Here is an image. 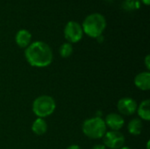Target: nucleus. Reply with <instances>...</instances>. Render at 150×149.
Returning a JSON list of instances; mask_svg holds the SVG:
<instances>
[{"instance_id":"f257e3e1","label":"nucleus","mask_w":150,"mask_h":149,"mask_svg":"<svg viewBox=\"0 0 150 149\" xmlns=\"http://www.w3.org/2000/svg\"><path fill=\"white\" fill-rule=\"evenodd\" d=\"M27 62L35 68H46L53 61V52L51 47L43 41L31 43L25 51Z\"/></svg>"},{"instance_id":"f03ea898","label":"nucleus","mask_w":150,"mask_h":149,"mask_svg":"<svg viewBox=\"0 0 150 149\" xmlns=\"http://www.w3.org/2000/svg\"><path fill=\"white\" fill-rule=\"evenodd\" d=\"M81 25L84 33L91 38L97 39L104 32L106 27V20L100 13H91L84 18Z\"/></svg>"},{"instance_id":"7ed1b4c3","label":"nucleus","mask_w":150,"mask_h":149,"mask_svg":"<svg viewBox=\"0 0 150 149\" xmlns=\"http://www.w3.org/2000/svg\"><path fill=\"white\" fill-rule=\"evenodd\" d=\"M82 129L85 136L93 140L103 138L105 133L107 132L105 120L99 117H94L86 119L83 124Z\"/></svg>"},{"instance_id":"20e7f679","label":"nucleus","mask_w":150,"mask_h":149,"mask_svg":"<svg viewBox=\"0 0 150 149\" xmlns=\"http://www.w3.org/2000/svg\"><path fill=\"white\" fill-rule=\"evenodd\" d=\"M56 107L54 99L47 95H42L35 98L33 103V113L40 119L47 118L54 113Z\"/></svg>"},{"instance_id":"39448f33","label":"nucleus","mask_w":150,"mask_h":149,"mask_svg":"<svg viewBox=\"0 0 150 149\" xmlns=\"http://www.w3.org/2000/svg\"><path fill=\"white\" fill-rule=\"evenodd\" d=\"M83 31L82 25L76 21H69L64 27V37L69 43H76L83 38Z\"/></svg>"},{"instance_id":"423d86ee","label":"nucleus","mask_w":150,"mask_h":149,"mask_svg":"<svg viewBox=\"0 0 150 149\" xmlns=\"http://www.w3.org/2000/svg\"><path fill=\"white\" fill-rule=\"evenodd\" d=\"M125 136L120 131H109L103 136V141L105 148L110 149H120L124 147Z\"/></svg>"},{"instance_id":"0eeeda50","label":"nucleus","mask_w":150,"mask_h":149,"mask_svg":"<svg viewBox=\"0 0 150 149\" xmlns=\"http://www.w3.org/2000/svg\"><path fill=\"white\" fill-rule=\"evenodd\" d=\"M137 103L132 97H123L119 100L117 108L120 113L123 115H133L137 110Z\"/></svg>"},{"instance_id":"6e6552de","label":"nucleus","mask_w":150,"mask_h":149,"mask_svg":"<svg viewBox=\"0 0 150 149\" xmlns=\"http://www.w3.org/2000/svg\"><path fill=\"white\" fill-rule=\"evenodd\" d=\"M105 123L106 127H109L112 131H120L125 124V120L121 115L112 112L105 117Z\"/></svg>"},{"instance_id":"1a4fd4ad","label":"nucleus","mask_w":150,"mask_h":149,"mask_svg":"<svg viewBox=\"0 0 150 149\" xmlns=\"http://www.w3.org/2000/svg\"><path fill=\"white\" fill-rule=\"evenodd\" d=\"M31 40L32 34L29 31L25 29L19 30L15 36V41L17 45L21 48H26L31 44Z\"/></svg>"},{"instance_id":"9d476101","label":"nucleus","mask_w":150,"mask_h":149,"mask_svg":"<svg viewBox=\"0 0 150 149\" xmlns=\"http://www.w3.org/2000/svg\"><path fill=\"white\" fill-rule=\"evenodd\" d=\"M135 86L142 90H149L150 89V73L149 71L142 72L134 77Z\"/></svg>"},{"instance_id":"9b49d317","label":"nucleus","mask_w":150,"mask_h":149,"mask_svg":"<svg viewBox=\"0 0 150 149\" xmlns=\"http://www.w3.org/2000/svg\"><path fill=\"white\" fill-rule=\"evenodd\" d=\"M32 130L36 135H43L47 130V124L43 119L38 118L33 121L32 125Z\"/></svg>"},{"instance_id":"f8f14e48","label":"nucleus","mask_w":150,"mask_h":149,"mask_svg":"<svg viewBox=\"0 0 150 149\" xmlns=\"http://www.w3.org/2000/svg\"><path fill=\"white\" fill-rule=\"evenodd\" d=\"M150 101L149 99H147L141 103V105L137 107V112L140 118L143 120L149 121L150 119Z\"/></svg>"},{"instance_id":"ddd939ff","label":"nucleus","mask_w":150,"mask_h":149,"mask_svg":"<svg viewBox=\"0 0 150 149\" xmlns=\"http://www.w3.org/2000/svg\"><path fill=\"white\" fill-rule=\"evenodd\" d=\"M142 129L143 125L140 119H133L127 126V130L132 135H140L142 132Z\"/></svg>"},{"instance_id":"4468645a","label":"nucleus","mask_w":150,"mask_h":149,"mask_svg":"<svg viewBox=\"0 0 150 149\" xmlns=\"http://www.w3.org/2000/svg\"><path fill=\"white\" fill-rule=\"evenodd\" d=\"M59 53L60 55L62 58H69L72 53H73V47L70 43L67 42V43H63L59 49Z\"/></svg>"},{"instance_id":"2eb2a0df","label":"nucleus","mask_w":150,"mask_h":149,"mask_svg":"<svg viewBox=\"0 0 150 149\" xmlns=\"http://www.w3.org/2000/svg\"><path fill=\"white\" fill-rule=\"evenodd\" d=\"M139 2L136 0H130V1H127L126 0V3H125V7L127 9V10H134L136 8V5L135 4H138Z\"/></svg>"},{"instance_id":"dca6fc26","label":"nucleus","mask_w":150,"mask_h":149,"mask_svg":"<svg viewBox=\"0 0 150 149\" xmlns=\"http://www.w3.org/2000/svg\"><path fill=\"white\" fill-rule=\"evenodd\" d=\"M144 61H145V65H146V67H147V69H148V70H149L150 69V56H149V54H148V55L146 56V58H145Z\"/></svg>"},{"instance_id":"f3484780","label":"nucleus","mask_w":150,"mask_h":149,"mask_svg":"<svg viewBox=\"0 0 150 149\" xmlns=\"http://www.w3.org/2000/svg\"><path fill=\"white\" fill-rule=\"evenodd\" d=\"M91 149H106L104 144H97L95 145Z\"/></svg>"},{"instance_id":"a211bd4d","label":"nucleus","mask_w":150,"mask_h":149,"mask_svg":"<svg viewBox=\"0 0 150 149\" xmlns=\"http://www.w3.org/2000/svg\"><path fill=\"white\" fill-rule=\"evenodd\" d=\"M66 149H81V148L78 145H71L69 148H67Z\"/></svg>"},{"instance_id":"6ab92c4d","label":"nucleus","mask_w":150,"mask_h":149,"mask_svg":"<svg viewBox=\"0 0 150 149\" xmlns=\"http://www.w3.org/2000/svg\"><path fill=\"white\" fill-rule=\"evenodd\" d=\"M142 2L146 5H149L150 4V0H142Z\"/></svg>"},{"instance_id":"aec40b11","label":"nucleus","mask_w":150,"mask_h":149,"mask_svg":"<svg viewBox=\"0 0 150 149\" xmlns=\"http://www.w3.org/2000/svg\"><path fill=\"white\" fill-rule=\"evenodd\" d=\"M120 149H132V148H128V147H122L121 148H120Z\"/></svg>"},{"instance_id":"412c9836","label":"nucleus","mask_w":150,"mask_h":149,"mask_svg":"<svg viewBox=\"0 0 150 149\" xmlns=\"http://www.w3.org/2000/svg\"><path fill=\"white\" fill-rule=\"evenodd\" d=\"M106 1H112V0H106Z\"/></svg>"},{"instance_id":"4be33fe9","label":"nucleus","mask_w":150,"mask_h":149,"mask_svg":"<svg viewBox=\"0 0 150 149\" xmlns=\"http://www.w3.org/2000/svg\"><path fill=\"white\" fill-rule=\"evenodd\" d=\"M127 1H130V0H127Z\"/></svg>"}]
</instances>
